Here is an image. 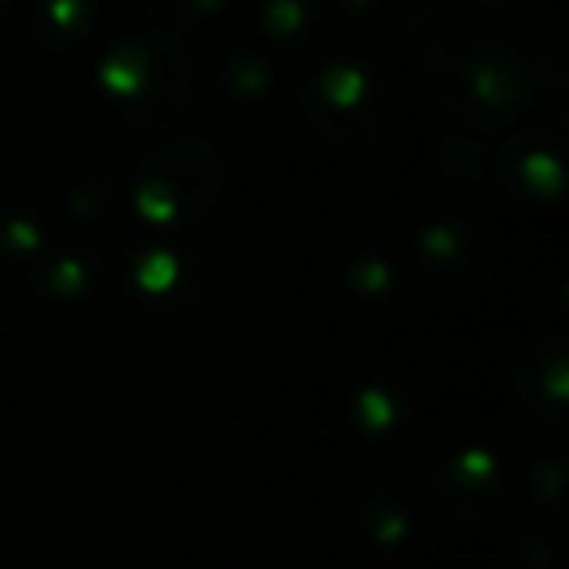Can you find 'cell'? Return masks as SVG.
<instances>
[{
	"label": "cell",
	"mask_w": 569,
	"mask_h": 569,
	"mask_svg": "<svg viewBox=\"0 0 569 569\" xmlns=\"http://www.w3.org/2000/svg\"><path fill=\"white\" fill-rule=\"evenodd\" d=\"M421 82L445 113L465 126L499 129L530 102V71L511 48L476 36L429 40L421 51Z\"/></svg>",
	"instance_id": "cell-1"
},
{
	"label": "cell",
	"mask_w": 569,
	"mask_h": 569,
	"mask_svg": "<svg viewBox=\"0 0 569 569\" xmlns=\"http://www.w3.org/2000/svg\"><path fill=\"white\" fill-rule=\"evenodd\" d=\"M222 183V164L203 144H176V149L152 157L137 172V203L149 219L183 222L203 214L214 203Z\"/></svg>",
	"instance_id": "cell-2"
},
{
	"label": "cell",
	"mask_w": 569,
	"mask_h": 569,
	"mask_svg": "<svg viewBox=\"0 0 569 569\" xmlns=\"http://www.w3.org/2000/svg\"><path fill=\"white\" fill-rule=\"evenodd\" d=\"M441 0H348V9L367 24L382 28H418L437 12Z\"/></svg>",
	"instance_id": "cell-3"
}]
</instances>
